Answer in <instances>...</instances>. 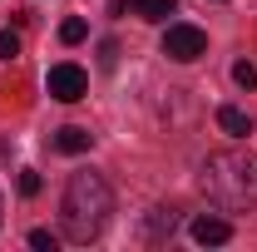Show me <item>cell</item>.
<instances>
[{"label": "cell", "instance_id": "5b68a950", "mask_svg": "<svg viewBox=\"0 0 257 252\" xmlns=\"http://www.w3.org/2000/svg\"><path fill=\"white\" fill-rule=\"evenodd\" d=\"M227 237H232V222L213 218V213H203V218H193V242H203V247H223Z\"/></svg>", "mask_w": 257, "mask_h": 252}, {"label": "cell", "instance_id": "9a60e30c", "mask_svg": "<svg viewBox=\"0 0 257 252\" xmlns=\"http://www.w3.org/2000/svg\"><path fill=\"white\" fill-rule=\"evenodd\" d=\"M0 213H5V208H0Z\"/></svg>", "mask_w": 257, "mask_h": 252}, {"label": "cell", "instance_id": "8992f818", "mask_svg": "<svg viewBox=\"0 0 257 252\" xmlns=\"http://www.w3.org/2000/svg\"><path fill=\"white\" fill-rule=\"evenodd\" d=\"M218 129L232 134V139H247V134H252V114L237 109V104H223V109H218Z\"/></svg>", "mask_w": 257, "mask_h": 252}, {"label": "cell", "instance_id": "ba28073f", "mask_svg": "<svg viewBox=\"0 0 257 252\" xmlns=\"http://www.w3.org/2000/svg\"><path fill=\"white\" fill-rule=\"evenodd\" d=\"M89 144H94V134L79 129V124H64L60 134H55V149H60V154H89Z\"/></svg>", "mask_w": 257, "mask_h": 252}, {"label": "cell", "instance_id": "3957f363", "mask_svg": "<svg viewBox=\"0 0 257 252\" xmlns=\"http://www.w3.org/2000/svg\"><path fill=\"white\" fill-rule=\"evenodd\" d=\"M163 55L178 64H193L208 55V35L198 30V25H168V35H163Z\"/></svg>", "mask_w": 257, "mask_h": 252}, {"label": "cell", "instance_id": "52a82bcc", "mask_svg": "<svg viewBox=\"0 0 257 252\" xmlns=\"http://www.w3.org/2000/svg\"><path fill=\"white\" fill-rule=\"evenodd\" d=\"M173 227H178V213H173V208H154V213L144 218V237H149V242H163V237H173Z\"/></svg>", "mask_w": 257, "mask_h": 252}, {"label": "cell", "instance_id": "5bb4252c", "mask_svg": "<svg viewBox=\"0 0 257 252\" xmlns=\"http://www.w3.org/2000/svg\"><path fill=\"white\" fill-rule=\"evenodd\" d=\"M40 188H45V183H40V173H35V168H25V173H20V193H25V198H35Z\"/></svg>", "mask_w": 257, "mask_h": 252}, {"label": "cell", "instance_id": "7a4b0ae2", "mask_svg": "<svg viewBox=\"0 0 257 252\" xmlns=\"http://www.w3.org/2000/svg\"><path fill=\"white\" fill-rule=\"evenodd\" d=\"M203 193L218 208H257V158L247 154H213L198 173Z\"/></svg>", "mask_w": 257, "mask_h": 252}, {"label": "cell", "instance_id": "30bf717a", "mask_svg": "<svg viewBox=\"0 0 257 252\" xmlns=\"http://www.w3.org/2000/svg\"><path fill=\"white\" fill-rule=\"evenodd\" d=\"M232 79H237V89H257V64L237 60V64H232Z\"/></svg>", "mask_w": 257, "mask_h": 252}, {"label": "cell", "instance_id": "8fae6325", "mask_svg": "<svg viewBox=\"0 0 257 252\" xmlns=\"http://www.w3.org/2000/svg\"><path fill=\"white\" fill-rule=\"evenodd\" d=\"M84 35H89V25H84V20H64V25H60V40H64V45H79Z\"/></svg>", "mask_w": 257, "mask_h": 252}, {"label": "cell", "instance_id": "4fadbf2b", "mask_svg": "<svg viewBox=\"0 0 257 252\" xmlns=\"http://www.w3.org/2000/svg\"><path fill=\"white\" fill-rule=\"evenodd\" d=\"M30 247H40V252H55V247H60V237H55V232H45V227H35V232H30Z\"/></svg>", "mask_w": 257, "mask_h": 252}, {"label": "cell", "instance_id": "7c38bea8", "mask_svg": "<svg viewBox=\"0 0 257 252\" xmlns=\"http://www.w3.org/2000/svg\"><path fill=\"white\" fill-rule=\"evenodd\" d=\"M15 55H20V35H10V30H0V60L10 64V60H15Z\"/></svg>", "mask_w": 257, "mask_h": 252}, {"label": "cell", "instance_id": "277c9868", "mask_svg": "<svg viewBox=\"0 0 257 252\" xmlns=\"http://www.w3.org/2000/svg\"><path fill=\"white\" fill-rule=\"evenodd\" d=\"M45 89L60 99V104H79V99L89 94V74H84L79 64H69V60H64V64H55V69L45 74Z\"/></svg>", "mask_w": 257, "mask_h": 252}, {"label": "cell", "instance_id": "9c48e42d", "mask_svg": "<svg viewBox=\"0 0 257 252\" xmlns=\"http://www.w3.org/2000/svg\"><path fill=\"white\" fill-rule=\"evenodd\" d=\"M134 10H139L144 20H154V25H159V20H168V15L178 10V0H134Z\"/></svg>", "mask_w": 257, "mask_h": 252}, {"label": "cell", "instance_id": "6da1fadb", "mask_svg": "<svg viewBox=\"0 0 257 252\" xmlns=\"http://www.w3.org/2000/svg\"><path fill=\"white\" fill-rule=\"evenodd\" d=\"M109 213H114V188L104 183V173H94V168L69 173L64 198H60L64 237L69 242H94L99 232H104V222H109Z\"/></svg>", "mask_w": 257, "mask_h": 252}]
</instances>
